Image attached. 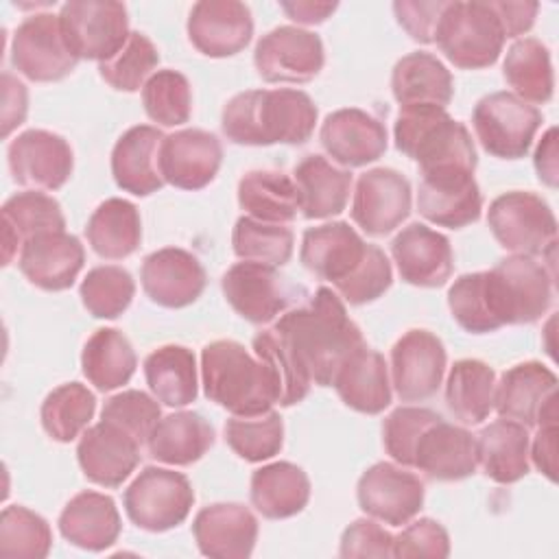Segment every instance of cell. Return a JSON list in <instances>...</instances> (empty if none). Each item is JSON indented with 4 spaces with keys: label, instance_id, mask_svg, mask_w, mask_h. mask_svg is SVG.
I'll list each match as a JSON object with an SVG mask.
<instances>
[{
    "label": "cell",
    "instance_id": "681fc988",
    "mask_svg": "<svg viewBox=\"0 0 559 559\" xmlns=\"http://www.w3.org/2000/svg\"><path fill=\"white\" fill-rule=\"evenodd\" d=\"M52 548L48 522L22 504L2 509L0 515V555L17 559H44Z\"/></svg>",
    "mask_w": 559,
    "mask_h": 559
},
{
    "label": "cell",
    "instance_id": "60d3db41",
    "mask_svg": "<svg viewBox=\"0 0 559 559\" xmlns=\"http://www.w3.org/2000/svg\"><path fill=\"white\" fill-rule=\"evenodd\" d=\"M85 236L96 255L105 260L129 258L142 240L140 212L127 199H105L92 212Z\"/></svg>",
    "mask_w": 559,
    "mask_h": 559
},
{
    "label": "cell",
    "instance_id": "f907efd6",
    "mask_svg": "<svg viewBox=\"0 0 559 559\" xmlns=\"http://www.w3.org/2000/svg\"><path fill=\"white\" fill-rule=\"evenodd\" d=\"M85 310L96 319H118L135 295V282L122 266L105 264L87 271L79 288Z\"/></svg>",
    "mask_w": 559,
    "mask_h": 559
},
{
    "label": "cell",
    "instance_id": "44dd1931",
    "mask_svg": "<svg viewBox=\"0 0 559 559\" xmlns=\"http://www.w3.org/2000/svg\"><path fill=\"white\" fill-rule=\"evenodd\" d=\"M223 162L221 140L203 129H179L159 144V173L181 190H201L214 181Z\"/></svg>",
    "mask_w": 559,
    "mask_h": 559
},
{
    "label": "cell",
    "instance_id": "8d00e7d4",
    "mask_svg": "<svg viewBox=\"0 0 559 559\" xmlns=\"http://www.w3.org/2000/svg\"><path fill=\"white\" fill-rule=\"evenodd\" d=\"M391 92L400 107L439 105L448 107L454 96L450 70L430 52L417 50L404 55L391 72Z\"/></svg>",
    "mask_w": 559,
    "mask_h": 559
},
{
    "label": "cell",
    "instance_id": "94428289",
    "mask_svg": "<svg viewBox=\"0 0 559 559\" xmlns=\"http://www.w3.org/2000/svg\"><path fill=\"white\" fill-rule=\"evenodd\" d=\"M445 9V0L421 2V0H397L393 2V13L397 24L411 35L413 41L432 44L435 33Z\"/></svg>",
    "mask_w": 559,
    "mask_h": 559
},
{
    "label": "cell",
    "instance_id": "f1b7e54d",
    "mask_svg": "<svg viewBox=\"0 0 559 559\" xmlns=\"http://www.w3.org/2000/svg\"><path fill=\"white\" fill-rule=\"evenodd\" d=\"M192 535L205 557L245 559L253 552L258 520L240 502H214L194 515Z\"/></svg>",
    "mask_w": 559,
    "mask_h": 559
},
{
    "label": "cell",
    "instance_id": "e0dca14e",
    "mask_svg": "<svg viewBox=\"0 0 559 559\" xmlns=\"http://www.w3.org/2000/svg\"><path fill=\"white\" fill-rule=\"evenodd\" d=\"M9 170L13 181L33 190H59L74 170L68 140L46 129H28L11 140Z\"/></svg>",
    "mask_w": 559,
    "mask_h": 559
},
{
    "label": "cell",
    "instance_id": "c3c4849f",
    "mask_svg": "<svg viewBox=\"0 0 559 559\" xmlns=\"http://www.w3.org/2000/svg\"><path fill=\"white\" fill-rule=\"evenodd\" d=\"M159 63L157 46L140 31H131L124 46L98 63L100 79L118 92H138L155 74Z\"/></svg>",
    "mask_w": 559,
    "mask_h": 559
},
{
    "label": "cell",
    "instance_id": "8992f818",
    "mask_svg": "<svg viewBox=\"0 0 559 559\" xmlns=\"http://www.w3.org/2000/svg\"><path fill=\"white\" fill-rule=\"evenodd\" d=\"M504 39V31L491 0L445 2L435 33L439 50L461 70L493 66L502 52Z\"/></svg>",
    "mask_w": 559,
    "mask_h": 559
},
{
    "label": "cell",
    "instance_id": "ee69618b",
    "mask_svg": "<svg viewBox=\"0 0 559 559\" xmlns=\"http://www.w3.org/2000/svg\"><path fill=\"white\" fill-rule=\"evenodd\" d=\"M502 74L513 94L531 105H544L552 98L555 74L550 52L535 37H522L509 46Z\"/></svg>",
    "mask_w": 559,
    "mask_h": 559
},
{
    "label": "cell",
    "instance_id": "b9f144b4",
    "mask_svg": "<svg viewBox=\"0 0 559 559\" xmlns=\"http://www.w3.org/2000/svg\"><path fill=\"white\" fill-rule=\"evenodd\" d=\"M496 382V371L487 362L476 358L456 360L445 382L450 413L467 426L483 424L493 411Z\"/></svg>",
    "mask_w": 559,
    "mask_h": 559
},
{
    "label": "cell",
    "instance_id": "9c48e42d",
    "mask_svg": "<svg viewBox=\"0 0 559 559\" xmlns=\"http://www.w3.org/2000/svg\"><path fill=\"white\" fill-rule=\"evenodd\" d=\"M542 122V111L513 92H491L472 111V124L480 146L498 159L524 157Z\"/></svg>",
    "mask_w": 559,
    "mask_h": 559
},
{
    "label": "cell",
    "instance_id": "484cf974",
    "mask_svg": "<svg viewBox=\"0 0 559 559\" xmlns=\"http://www.w3.org/2000/svg\"><path fill=\"white\" fill-rule=\"evenodd\" d=\"M319 140L325 153L345 168L367 166L380 159L386 151L384 124L358 107H345L328 114L321 124Z\"/></svg>",
    "mask_w": 559,
    "mask_h": 559
},
{
    "label": "cell",
    "instance_id": "3957f363",
    "mask_svg": "<svg viewBox=\"0 0 559 559\" xmlns=\"http://www.w3.org/2000/svg\"><path fill=\"white\" fill-rule=\"evenodd\" d=\"M201 382L205 395L231 415H260L277 404L269 367L238 341L221 338L203 347Z\"/></svg>",
    "mask_w": 559,
    "mask_h": 559
},
{
    "label": "cell",
    "instance_id": "f546056e",
    "mask_svg": "<svg viewBox=\"0 0 559 559\" xmlns=\"http://www.w3.org/2000/svg\"><path fill=\"white\" fill-rule=\"evenodd\" d=\"M164 133L151 124L127 129L111 151V175L120 190L133 197H148L166 181L159 173V144Z\"/></svg>",
    "mask_w": 559,
    "mask_h": 559
},
{
    "label": "cell",
    "instance_id": "277c9868",
    "mask_svg": "<svg viewBox=\"0 0 559 559\" xmlns=\"http://www.w3.org/2000/svg\"><path fill=\"white\" fill-rule=\"evenodd\" d=\"M395 148L417 162L421 175L463 168L476 170L478 157L467 127L439 105H406L393 124Z\"/></svg>",
    "mask_w": 559,
    "mask_h": 559
},
{
    "label": "cell",
    "instance_id": "8fae6325",
    "mask_svg": "<svg viewBox=\"0 0 559 559\" xmlns=\"http://www.w3.org/2000/svg\"><path fill=\"white\" fill-rule=\"evenodd\" d=\"M59 20L72 52L98 63L114 57L131 35L127 7L114 0H70Z\"/></svg>",
    "mask_w": 559,
    "mask_h": 559
},
{
    "label": "cell",
    "instance_id": "7a4b0ae2",
    "mask_svg": "<svg viewBox=\"0 0 559 559\" xmlns=\"http://www.w3.org/2000/svg\"><path fill=\"white\" fill-rule=\"evenodd\" d=\"M317 116L314 100L301 90H247L227 100L221 127L229 142L242 146L304 144L314 131Z\"/></svg>",
    "mask_w": 559,
    "mask_h": 559
},
{
    "label": "cell",
    "instance_id": "be15d7a7",
    "mask_svg": "<svg viewBox=\"0 0 559 559\" xmlns=\"http://www.w3.org/2000/svg\"><path fill=\"white\" fill-rule=\"evenodd\" d=\"M491 7L502 24L504 37H518L533 28L539 4L537 2H509V0H491Z\"/></svg>",
    "mask_w": 559,
    "mask_h": 559
},
{
    "label": "cell",
    "instance_id": "6125c7cd",
    "mask_svg": "<svg viewBox=\"0 0 559 559\" xmlns=\"http://www.w3.org/2000/svg\"><path fill=\"white\" fill-rule=\"evenodd\" d=\"M2 138H9L17 129L28 111V92L26 85L13 74H2Z\"/></svg>",
    "mask_w": 559,
    "mask_h": 559
},
{
    "label": "cell",
    "instance_id": "4fadbf2b",
    "mask_svg": "<svg viewBox=\"0 0 559 559\" xmlns=\"http://www.w3.org/2000/svg\"><path fill=\"white\" fill-rule=\"evenodd\" d=\"M424 480L395 463H373L356 485L358 507L373 520L402 526L417 518L424 507Z\"/></svg>",
    "mask_w": 559,
    "mask_h": 559
},
{
    "label": "cell",
    "instance_id": "03108f58",
    "mask_svg": "<svg viewBox=\"0 0 559 559\" xmlns=\"http://www.w3.org/2000/svg\"><path fill=\"white\" fill-rule=\"evenodd\" d=\"M533 166L537 173V179L548 186V188H557L559 183V157H557V127H550L533 155Z\"/></svg>",
    "mask_w": 559,
    "mask_h": 559
},
{
    "label": "cell",
    "instance_id": "d4e9b609",
    "mask_svg": "<svg viewBox=\"0 0 559 559\" xmlns=\"http://www.w3.org/2000/svg\"><path fill=\"white\" fill-rule=\"evenodd\" d=\"M140 443L122 428L100 419L83 430L76 461L85 478L100 487H120L140 463Z\"/></svg>",
    "mask_w": 559,
    "mask_h": 559
},
{
    "label": "cell",
    "instance_id": "ab89813d",
    "mask_svg": "<svg viewBox=\"0 0 559 559\" xmlns=\"http://www.w3.org/2000/svg\"><path fill=\"white\" fill-rule=\"evenodd\" d=\"M238 205L251 218L286 225L297 218L299 190L282 170H249L238 181Z\"/></svg>",
    "mask_w": 559,
    "mask_h": 559
},
{
    "label": "cell",
    "instance_id": "f35d334b",
    "mask_svg": "<svg viewBox=\"0 0 559 559\" xmlns=\"http://www.w3.org/2000/svg\"><path fill=\"white\" fill-rule=\"evenodd\" d=\"M144 378L157 402L183 408L197 400V358L183 345H162L144 358Z\"/></svg>",
    "mask_w": 559,
    "mask_h": 559
},
{
    "label": "cell",
    "instance_id": "836d02e7",
    "mask_svg": "<svg viewBox=\"0 0 559 559\" xmlns=\"http://www.w3.org/2000/svg\"><path fill=\"white\" fill-rule=\"evenodd\" d=\"M299 190V210L306 218H332L347 205L352 173L328 162L323 155H306L293 168Z\"/></svg>",
    "mask_w": 559,
    "mask_h": 559
},
{
    "label": "cell",
    "instance_id": "7402d4cb",
    "mask_svg": "<svg viewBox=\"0 0 559 559\" xmlns=\"http://www.w3.org/2000/svg\"><path fill=\"white\" fill-rule=\"evenodd\" d=\"M391 255L400 277L419 288H439L454 271L450 240L424 223L402 227L391 240Z\"/></svg>",
    "mask_w": 559,
    "mask_h": 559
},
{
    "label": "cell",
    "instance_id": "11a10c76",
    "mask_svg": "<svg viewBox=\"0 0 559 559\" xmlns=\"http://www.w3.org/2000/svg\"><path fill=\"white\" fill-rule=\"evenodd\" d=\"M100 419L122 428L129 432L140 445H144L155 428V424L162 419V408L155 397H151L144 391L129 389L122 393L111 395L103 411Z\"/></svg>",
    "mask_w": 559,
    "mask_h": 559
},
{
    "label": "cell",
    "instance_id": "f6af8a7d",
    "mask_svg": "<svg viewBox=\"0 0 559 559\" xmlns=\"http://www.w3.org/2000/svg\"><path fill=\"white\" fill-rule=\"evenodd\" d=\"M96 411L94 393L81 382H66L52 389L41 402V426L59 443H70L87 428Z\"/></svg>",
    "mask_w": 559,
    "mask_h": 559
},
{
    "label": "cell",
    "instance_id": "bcb514c9",
    "mask_svg": "<svg viewBox=\"0 0 559 559\" xmlns=\"http://www.w3.org/2000/svg\"><path fill=\"white\" fill-rule=\"evenodd\" d=\"M295 236L290 227L240 216L231 231L234 253L245 262L284 266L293 255Z\"/></svg>",
    "mask_w": 559,
    "mask_h": 559
},
{
    "label": "cell",
    "instance_id": "db71d44e",
    "mask_svg": "<svg viewBox=\"0 0 559 559\" xmlns=\"http://www.w3.org/2000/svg\"><path fill=\"white\" fill-rule=\"evenodd\" d=\"M448 308L452 319L472 334H487L500 330L487 299L485 271L465 273L448 288Z\"/></svg>",
    "mask_w": 559,
    "mask_h": 559
},
{
    "label": "cell",
    "instance_id": "9a60e30c",
    "mask_svg": "<svg viewBox=\"0 0 559 559\" xmlns=\"http://www.w3.org/2000/svg\"><path fill=\"white\" fill-rule=\"evenodd\" d=\"M373 247L349 223L334 221L304 231L299 260L310 273L330 282L336 290L362 269Z\"/></svg>",
    "mask_w": 559,
    "mask_h": 559
},
{
    "label": "cell",
    "instance_id": "6da1fadb",
    "mask_svg": "<svg viewBox=\"0 0 559 559\" xmlns=\"http://www.w3.org/2000/svg\"><path fill=\"white\" fill-rule=\"evenodd\" d=\"M273 330L310 382L319 386H332L341 365L367 345L360 328L349 319L345 301L325 286L317 288L306 306L284 312Z\"/></svg>",
    "mask_w": 559,
    "mask_h": 559
},
{
    "label": "cell",
    "instance_id": "d6a6232c",
    "mask_svg": "<svg viewBox=\"0 0 559 559\" xmlns=\"http://www.w3.org/2000/svg\"><path fill=\"white\" fill-rule=\"evenodd\" d=\"M50 231H66L57 199L37 190L9 197L2 205V264H11L26 240Z\"/></svg>",
    "mask_w": 559,
    "mask_h": 559
},
{
    "label": "cell",
    "instance_id": "83f0119b",
    "mask_svg": "<svg viewBox=\"0 0 559 559\" xmlns=\"http://www.w3.org/2000/svg\"><path fill=\"white\" fill-rule=\"evenodd\" d=\"M413 467L430 480H463L478 467L476 439L469 430L441 417L421 432L413 452Z\"/></svg>",
    "mask_w": 559,
    "mask_h": 559
},
{
    "label": "cell",
    "instance_id": "7dc6e473",
    "mask_svg": "<svg viewBox=\"0 0 559 559\" xmlns=\"http://www.w3.org/2000/svg\"><path fill=\"white\" fill-rule=\"evenodd\" d=\"M227 445L249 463L273 459L284 445V424L273 408L260 415H231L225 424Z\"/></svg>",
    "mask_w": 559,
    "mask_h": 559
},
{
    "label": "cell",
    "instance_id": "ac0fdd59",
    "mask_svg": "<svg viewBox=\"0 0 559 559\" xmlns=\"http://www.w3.org/2000/svg\"><path fill=\"white\" fill-rule=\"evenodd\" d=\"M411 183L393 168H371L356 181L352 221L369 236H386L411 214Z\"/></svg>",
    "mask_w": 559,
    "mask_h": 559
},
{
    "label": "cell",
    "instance_id": "5b68a950",
    "mask_svg": "<svg viewBox=\"0 0 559 559\" xmlns=\"http://www.w3.org/2000/svg\"><path fill=\"white\" fill-rule=\"evenodd\" d=\"M491 314L502 325H524L539 321L552 304L555 273L531 255L502 258L485 271Z\"/></svg>",
    "mask_w": 559,
    "mask_h": 559
},
{
    "label": "cell",
    "instance_id": "cb8c5ba5",
    "mask_svg": "<svg viewBox=\"0 0 559 559\" xmlns=\"http://www.w3.org/2000/svg\"><path fill=\"white\" fill-rule=\"evenodd\" d=\"M140 280L153 304L183 308L201 297L207 277L197 255L179 247H164L144 258Z\"/></svg>",
    "mask_w": 559,
    "mask_h": 559
},
{
    "label": "cell",
    "instance_id": "4316f807",
    "mask_svg": "<svg viewBox=\"0 0 559 559\" xmlns=\"http://www.w3.org/2000/svg\"><path fill=\"white\" fill-rule=\"evenodd\" d=\"M85 264L81 240L68 231L39 234L26 240L17 255L22 275L37 288L59 293L74 284Z\"/></svg>",
    "mask_w": 559,
    "mask_h": 559
},
{
    "label": "cell",
    "instance_id": "52a82bcc",
    "mask_svg": "<svg viewBox=\"0 0 559 559\" xmlns=\"http://www.w3.org/2000/svg\"><path fill=\"white\" fill-rule=\"evenodd\" d=\"M487 225L500 247L513 255H546L557 245V218L535 192L511 190L496 197Z\"/></svg>",
    "mask_w": 559,
    "mask_h": 559
},
{
    "label": "cell",
    "instance_id": "74e56055",
    "mask_svg": "<svg viewBox=\"0 0 559 559\" xmlns=\"http://www.w3.org/2000/svg\"><path fill=\"white\" fill-rule=\"evenodd\" d=\"M214 445V428L194 411H177L162 417L148 441V454L166 465H192Z\"/></svg>",
    "mask_w": 559,
    "mask_h": 559
},
{
    "label": "cell",
    "instance_id": "ffe728a7",
    "mask_svg": "<svg viewBox=\"0 0 559 559\" xmlns=\"http://www.w3.org/2000/svg\"><path fill=\"white\" fill-rule=\"evenodd\" d=\"M221 288L227 304L255 325L273 321L290 304V293L277 266L260 262L231 264L221 277Z\"/></svg>",
    "mask_w": 559,
    "mask_h": 559
},
{
    "label": "cell",
    "instance_id": "9f6ffc18",
    "mask_svg": "<svg viewBox=\"0 0 559 559\" xmlns=\"http://www.w3.org/2000/svg\"><path fill=\"white\" fill-rule=\"evenodd\" d=\"M441 419L439 413L421 406H400L382 421V443L386 454L402 467H413V452L421 432Z\"/></svg>",
    "mask_w": 559,
    "mask_h": 559
},
{
    "label": "cell",
    "instance_id": "603a6c76",
    "mask_svg": "<svg viewBox=\"0 0 559 559\" xmlns=\"http://www.w3.org/2000/svg\"><path fill=\"white\" fill-rule=\"evenodd\" d=\"M188 37L192 46L214 59L238 55L253 35V17L238 0H201L190 9Z\"/></svg>",
    "mask_w": 559,
    "mask_h": 559
},
{
    "label": "cell",
    "instance_id": "6f0895ef",
    "mask_svg": "<svg viewBox=\"0 0 559 559\" xmlns=\"http://www.w3.org/2000/svg\"><path fill=\"white\" fill-rule=\"evenodd\" d=\"M393 282L391 262L384 255V251L376 245L369 260L362 264V269L345 282L341 288H336L338 297L352 306H365L382 297Z\"/></svg>",
    "mask_w": 559,
    "mask_h": 559
},
{
    "label": "cell",
    "instance_id": "f5cc1de1",
    "mask_svg": "<svg viewBox=\"0 0 559 559\" xmlns=\"http://www.w3.org/2000/svg\"><path fill=\"white\" fill-rule=\"evenodd\" d=\"M253 354L269 367L271 378L277 389V404L293 406L299 404L310 391V378L304 373L299 362L293 358L288 347L275 334V330H264L253 336Z\"/></svg>",
    "mask_w": 559,
    "mask_h": 559
},
{
    "label": "cell",
    "instance_id": "7bdbcfd3",
    "mask_svg": "<svg viewBox=\"0 0 559 559\" xmlns=\"http://www.w3.org/2000/svg\"><path fill=\"white\" fill-rule=\"evenodd\" d=\"M138 358L129 338L116 328H98L83 345V376L98 391L120 389L135 373Z\"/></svg>",
    "mask_w": 559,
    "mask_h": 559
},
{
    "label": "cell",
    "instance_id": "003e7915",
    "mask_svg": "<svg viewBox=\"0 0 559 559\" xmlns=\"http://www.w3.org/2000/svg\"><path fill=\"white\" fill-rule=\"evenodd\" d=\"M282 11L288 15V20L306 26H314L325 22L334 11L336 2H312V0H295V2H280Z\"/></svg>",
    "mask_w": 559,
    "mask_h": 559
},
{
    "label": "cell",
    "instance_id": "4dcf8cb0",
    "mask_svg": "<svg viewBox=\"0 0 559 559\" xmlns=\"http://www.w3.org/2000/svg\"><path fill=\"white\" fill-rule=\"evenodd\" d=\"M59 533L72 546L100 552L116 544L122 520L111 496L100 491H81L59 513Z\"/></svg>",
    "mask_w": 559,
    "mask_h": 559
},
{
    "label": "cell",
    "instance_id": "30bf717a",
    "mask_svg": "<svg viewBox=\"0 0 559 559\" xmlns=\"http://www.w3.org/2000/svg\"><path fill=\"white\" fill-rule=\"evenodd\" d=\"M79 61L55 13H33L13 31L11 63L35 83L61 81Z\"/></svg>",
    "mask_w": 559,
    "mask_h": 559
},
{
    "label": "cell",
    "instance_id": "816d5d0a",
    "mask_svg": "<svg viewBox=\"0 0 559 559\" xmlns=\"http://www.w3.org/2000/svg\"><path fill=\"white\" fill-rule=\"evenodd\" d=\"M146 116L162 127H179L190 120L192 90L177 70H157L142 87Z\"/></svg>",
    "mask_w": 559,
    "mask_h": 559
},
{
    "label": "cell",
    "instance_id": "d6986e66",
    "mask_svg": "<svg viewBox=\"0 0 559 559\" xmlns=\"http://www.w3.org/2000/svg\"><path fill=\"white\" fill-rule=\"evenodd\" d=\"M419 214L448 229H461L480 218L483 194L472 170L450 168L421 175L417 190Z\"/></svg>",
    "mask_w": 559,
    "mask_h": 559
},
{
    "label": "cell",
    "instance_id": "5bb4252c",
    "mask_svg": "<svg viewBox=\"0 0 559 559\" xmlns=\"http://www.w3.org/2000/svg\"><path fill=\"white\" fill-rule=\"evenodd\" d=\"M325 63L323 41L299 26H277L260 37L253 66L266 83H308Z\"/></svg>",
    "mask_w": 559,
    "mask_h": 559
},
{
    "label": "cell",
    "instance_id": "e7e4bbea",
    "mask_svg": "<svg viewBox=\"0 0 559 559\" xmlns=\"http://www.w3.org/2000/svg\"><path fill=\"white\" fill-rule=\"evenodd\" d=\"M528 459L550 480H557V421L537 426L533 443H528Z\"/></svg>",
    "mask_w": 559,
    "mask_h": 559
},
{
    "label": "cell",
    "instance_id": "91938a15",
    "mask_svg": "<svg viewBox=\"0 0 559 559\" xmlns=\"http://www.w3.org/2000/svg\"><path fill=\"white\" fill-rule=\"evenodd\" d=\"M393 537L373 518L354 520L341 535V557H393Z\"/></svg>",
    "mask_w": 559,
    "mask_h": 559
},
{
    "label": "cell",
    "instance_id": "e575fe53",
    "mask_svg": "<svg viewBox=\"0 0 559 559\" xmlns=\"http://www.w3.org/2000/svg\"><path fill=\"white\" fill-rule=\"evenodd\" d=\"M476 439V459L485 474L500 483L511 485L528 474V428L513 419H496L480 428Z\"/></svg>",
    "mask_w": 559,
    "mask_h": 559
},
{
    "label": "cell",
    "instance_id": "7c38bea8",
    "mask_svg": "<svg viewBox=\"0 0 559 559\" xmlns=\"http://www.w3.org/2000/svg\"><path fill=\"white\" fill-rule=\"evenodd\" d=\"M493 411L526 428L552 424L557 411V376L537 360L509 367L496 382Z\"/></svg>",
    "mask_w": 559,
    "mask_h": 559
},
{
    "label": "cell",
    "instance_id": "1f68e13d",
    "mask_svg": "<svg viewBox=\"0 0 559 559\" xmlns=\"http://www.w3.org/2000/svg\"><path fill=\"white\" fill-rule=\"evenodd\" d=\"M332 386L345 406L365 415L382 413L393 397L389 367L382 354L367 345L356 349L341 365Z\"/></svg>",
    "mask_w": 559,
    "mask_h": 559
},
{
    "label": "cell",
    "instance_id": "2e32d148",
    "mask_svg": "<svg viewBox=\"0 0 559 559\" xmlns=\"http://www.w3.org/2000/svg\"><path fill=\"white\" fill-rule=\"evenodd\" d=\"M448 354L430 330L404 332L391 349V384L402 402H421L437 393L445 373Z\"/></svg>",
    "mask_w": 559,
    "mask_h": 559
},
{
    "label": "cell",
    "instance_id": "ba28073f",
    "mask_svg": "<svg viewBox=\"0 0 559 559\" xmlns=\"http://www.w3.org/2000/svg\"><path fill=\"white\" fill-rule=\"evenodd\" d=\"M122 502L129 520L138 528L164 533L188 518L194 504V489L186 474L148 465L124 489Z\"/></svg>",
    "mask_w": 559,
    "mask_h": 559
},
{
    "label": "cell",
    "instance_id": "d590c367",
    "mask_svg": "<svg viewBox=\"0 0 559 559\" xmlns=\"http://www.w3.org/2000/svg\"><path fill=\"white\" fill-rule=\"evenodd\" d=\"M251 504L269 520H286L301 513L310 500L308 474L290 463L275 461L251 474Z\"/></svg>",
    "mask_w": 559,
    "mask_h": 559
},
{
    "label": "cell",
    "instance_id": "680465c9",
    "mask_svg": "<svg viewBox=\"0 0 559 559\" xmlns=\"http://www.w3.org/2000/svg\"><path fill=\"white\" fill-rule=\"evenodd\" d=\"M450 555V535L432 518L411 520L400 535L393 537V557H437Z\"/></svg>",
    "mask_w": 559,
    "mask_h": 559
}]
</instances>
